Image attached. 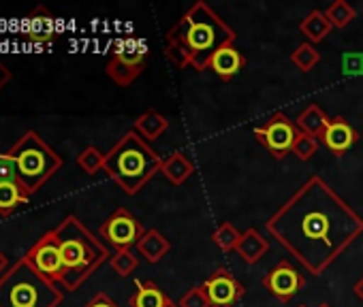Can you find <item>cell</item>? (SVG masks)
<instances>
[{"label": "cell", "mask_w": 363, "mask_h": 307, "mask_svg": "<svg viewBox=\"0 0 363 307\" xmlns=\"http://www.w3.org/2000/svg\"><path fill=\"white\" fill-rule=\"evenodd\" d=\"M265 228L306 271L323 275L363 235V218L323 178L312 175Z\"/></svg>", "instance_id": "1"}, {"label": "cell", "mask_w": 363, "mask_h": 307, "mask_svg": "<svg viewBox=\"0 0 363 307\" xmlns=\"http://www.w3.org/2000/svg\"><path fill=\"white\" fill-rule=\"evenodd\" d=\"M167 39L184 43L193 52V69L206 71L218 50L233 45L235 33L208 3H195L167 33Z\"/></svg>", "instance_id": "2"}, {"label": "cell", "mask_w": 363, "mask_h": 307, "mask_svg": "<svg viewBox=\"0 0 363 307\" xmlns=\"http://www.w3.org/2000/svg\"><path fill=\"white\" fill-rule=\"evenodd\" d=\"M56 237L62 254V279L60 288L77 290L105 260L111 258L109 250L96 239L77 216H67L56 228Z\"/></svg>", "instance_id": "3"}, {"label": "cell", "mask_w": 363, "mask_h": 307, "mask_svg": "<svg viewBox=\"0 0 363 307\" xmlns=\"http://www.w3.org/2000/svg\"><path fill=\"white\" fill-rule=\"evenodd\" d=\"M158 154L135 130H128L107 154L103 171L126 192L137 195L162 167Z\"/></svg>", "instance_id": "4"}, {"label": "cell", "mask_w": 363, "mask_h": 307, "mask_svg": "<svg viewBox=\"0 0 363 307\" xmlns=\"http://www.w3.org/2000/svg\"><path fill=\"white\" fill-rule=\"evenodd\" d=\"M62 288L37 273L24 258L0 275V307H58Z\"/></svg>", "instance_id": "5"}, {"label": "cell", "mask_w": 363, "mask_h": 307, "mask_svg": "<svg viewBox=\"0 0 363 307\" xmlns=\"http://www.w3.org/2000/svg\"><path fill=\"white\" fill-rule=\"evenodd\" d=\"M9 154L18 165L20 182L30 197L39 192L45 182H50L62 167V158L35 130L24 132V137L9 149Z\"/></svg>", "instance_id": "6"}, {"label": "cell", "mask_w": 363, "mask_h": 307, "mask_svg": "<svg viewBox=\"0 0 363 307\" xmlns=\"http://www.w3.org/2000/svg\"><path fill=\"white\" fill-rule=\"evenodd\" d=\"M37 273H41L45 279L60 286L62 279V254L60 243L56 237V231H48L43 237L37 239V243L22 256Z\"/></svg>", "instance_id": "7"}, {"label": "cell", "mask_w": 363, "mask_h": 307, "mask_svg": "<svg viewBox=\"0 0 363 307\" xmlns=\"http://www.w3.org/2000/svg\"><path fill=\"white\" fill-rule=\"evenodd\" d=\"M143 233L145 231L141 222L124 207L116 209L99 228L101 239H105L116 250H130V245H137Z\"/></svg>", "instance_id": "8"}, {"label": "cell", "mask_w": 363, "mask_h": 307, "mask_svg": "<svg viewBox=\"0 0 363 307\" xmlns=\"http://www.w3.org/2000/svg\"><path fill=\"white\" fill-rule=\"evenodd\" d=\"M255 137L272 151L274 158L282 161L286 154H291L293 143L299 137V130L284 113H274L265 126L255 130Z\"/></svg>", "instance_id": "9"}, {"label": "cell", "mask_w": 363, "mask_h": 307, "mask_svg": "<svg viewBox=\"0 0 363 307\" xmlns=\"http://www.w3.org/2000/svg\"><path fill=\"white\" fill-rule=\"evenodd\" d=\"M143 60H145V47L139 45L137 41H126L120 52L113 54V58L107 62V77L122 86L128 88L143 71Z\"/></svg>", "instance_id": "10"}, {"label": "cell", "mask_w": 363, "mask_h": 307, "mask_svg": "<svg viewBox=\"0 0 363 307\" xmlns=\"http://www.w3.org/2000/svg\"><path fill=\"white\" fill-rule=\"evenodd\" d=\"M261 282H263L265 290L282 303L291 301L306 284L303 275L289 260H280L269 273H265V277Z\"/></svg>", "instance_id": "11"}, {"label": "cell", "mask_w": 363, "mask_h": 307, "mask_svg": "<svg viewBox=\"0 0 363 307\" xmlns=\"http://www.w3.org/2000/svg\"><path fill=\"white\" fill-rule=\"evenodd\" d=\"M203 288L212 307H233L246 294V286L238 282L227 269H218L216 273H212L203 282Z\"/></svg>", "instance_id": "12"}, {"label": "cell", "mask_w": 363, "mask_h": 307, "mask_svg": "<svg viewBox=\"0 0 363 307\" xmlns=\"http://www.w3.org/2000/svg\"><path fill=\"white\" fill-rule=\"evenodd\" d=\"M26 37L30 43L35 45H45L52 43L58 35H56V18L52 16L50 9L45 7H37L30 18H28V30Z\"/></svg>", "instance_id": "13"}, {"label": "cell", "mask_w": 363, "mask_h": 307, "mask_svg": "<svg viewBox=\"0 0 363 307\" xmlns=\"http://www.w3.org/2000/svg\"><path fill=\"white\" fill-rule=\"evenodd\" d=\"M320 141L331 154H337L340 156V154H344L346 149L352 147V143L357 141V132L352 130V126L346 120L335 117V120H331V124L325 130V134L320 137Z\"/></svg>", "instance_id": "14"}, {"label": "cell", "mask_w": 363, "mask_h": 307, "mask_svg": "<svg viewBox=\"0 0 363 307\" xmlns=\"http://www.w3.org/2000/svg\"><path fill=\"white\" fill-rule=\"evenodd\" d=\"M269 252V241L257 231L248 228L242 233V239L235 248V254L246 262V265H257L265 254Z\"/></svg>", "instance_id": "15"}, {"label": "cell", "mask_w": 363, "mask_h": 307, "mask_svg": "<svg viewBox=\"0 0 363 307\" xmlns=\"http://www.w3.org/2000/svg\"><path fill=\"white\" fill-rule=\"evenodd\" d=\"M160 173H162L173 186H182V184H186V182L195 175V165L189 161L186 154L175 151V154H171L169 158L162 161Z\"/></svg>", "instance_id": "16"}, {"label": "cell", "mask_w": 363, "mask_h": 307, "mask_svg": "<svg viewBox=\"0 0 363 307\" xmlns=\"http://www.w3.org/2000/svg\"><path fill=\"white\" fill-rule=\"evenodd\" d=\"M244 64H246V58L242 56L240 50H235V47L231 45V47H223V50H218V52L214 54V58H212V62H210V69H212L218 77L231 79V77H235V75L244 69Z\"/></svg>", "instance_id": "17"}, {"label": "cell", "mask_w": 363, "mask_h": 307, "mask_svg": "<svg viewBox=\"0 0 363 307\" xmlns=\"http://www.w3.org/2000/svg\"><path fill=\"white\" fill-rule=\"evenodd\" d=\"M329 124H331V120L323 113V109L316 103H310L295 120L297 130L303 134H310L314 139H320L325 134V130L329 128Z\"/></svg>", "instance_id": "18"}, {"label": "cell", "mask_w": 363, "mask_h": 307, "mask_svg": "<svg viewBox=\"0 0 363 307\" xmlns=\"http://www.w3.org/2000/svg\"><path fill=\"white\" fill-rule=\"evenodd\" d=\"M137 252L147 260V262H158V260H162L164 256H167V252L171 250V243H169V239L160 233V231H156V228H150V231H145L143 235H141V239L137 241Z\"/></svg>", "instance_id": "19"}, {"label": "cell", "mask_w": 363, "mask_h": 307, "mask_svg": "<svg viewBox=\"0 0 363 307\" xmlns=\"http://www.w3.org/2000/svg\"><path fill=\"white\" fill-rule=\"evenodd\" d=\"M331 28H333V26L329 24L325 11H318V9L310 11V13L299 22V33L308 39L310 45H316V43L325 41V39L331 35Z\"/></svg>", "instance_id": "20"}, {"label": "cell", "mask_w": 363, "mask_h": 307, "mask_svg": "<svg viewBox=\"0 0 363 307\" xmlns=\"http://www.w3.org/2000/svg\"><path fill=\"white\" fill-rule=\"evenodd\" d=\"M30 195L20 182H3L0 184V216H11L18 207L28 205Z\"/></svg>", "instance_id": "21"}, {"label": "cell", "mask_w": 363, "mask_h": 307, "mask_svg": "<svg viewBox=\"0 0 363 307\" xmlns=\"http://www.w3.org/2000/svg\"><path fill=\"white\" fill-rule=\"evenodd\" d=\"M167 128H169V120H167L162 113H158V111H145V113H141V115L135 120V124H133V130H135L139 137H143L145 141L158 139Z\"/></svg>", "instance_id": "22"}, {"label": "cell", "mask_w": 363, "mask_h": 307, "mask_svg": "<svg viewBox=\"0 0 363 307\" xmlns=\"http://www.w3.org/2000/svg\"><path fill=\"white\" fill-rule=\"evenodd\" d=\"M167 294L154 282H137V290L128 299L130 307H164Z\"/></svg>", "instance_id": "23"}, {"label": "cell", "mask_w": 363, "mask_h": 307, "mask_svg": "<svg viewBox=\"0 0 363 307\" xmlns=\"http://www.w3.org/2000/svg\"><path fill=\"white\" fill-rule=\"evenodd\" d=\"M164 56L167 60L177 69H189L193 66V52L177 39H167L164 43Z\"/></svg>", "instance_id": "24"}, {"label": "cell", "mask_w": 363, "mask_h": 307, "mask_svg": "<svg viewBox=\"0 0 363 307\" xmlns=\"http://www.w3.org/2000/svg\"><path fill=\"white\" fill-rule=\"evenodd\" d=\"M77 167H79L84 173L94 175V173L103 171V167H105V154H103L99 147L88 145L86 149L79 151V156H77Z\"/></svg>", "instance_id": "25"}, {"label": "cell", "mask_w": 363, "mask_h": 307, "mask_svg": "<svg viewBox=\"0 0 363 307\" xmlns=\"http://www.w3.org/2000/svg\"><path fill=\"white\" fill-rule=\"evenodd\" d=\"M291 62H293L301 73H310V71L320 62V54L316 52L314 45L301 43V45H297V50L291 54Z\"/></svg>", "instance_id": "26"}, {"label": "cell", "mask_w": 363, "mask_h": 307, "mask_svg": "<svg viewBox=\"0 0 363 307\" xmlns=\"http://www.w3.org/2000/svg\"><path fill=\"white\" fill-rule=\"evenodd\" d=\"M325 16H327L329 24H331L333 28H346V26L354 20L357 13H354V9H352L348 3H344V0H335V3H331V5L327 7Z\"/></svg>", "instance_id": "27"}, {"label": "cell", "mask_w": 363, "mask_h": 307, "mask_svg": "<svg viewBox=\"0 0 363 307\" xmlns=\"http://www.w3.org/2000/svg\"><path fill=\"white\" fill-rule=\"evenodd\" d=\"M240 239H242V233H240L231 222H223V224L212 233V241H214L223 252L235 250L238 243H240Z\"/></svg>", "instance_id": "28"}, {"label": "cell", "mask_w": 363, "mask_h": 307, "mask_svg": "<svg viewBox=\"0 0 363 307\" xmlns=\"http://www.w3.org/2000/svg\"><path fill=\"white\" fill-rule=\"evenodd\" d=\"M109 265L120 277H128L139 267V258L130 250H116V254H111L109 258Z\"/></svg>", "instance_id": "29"}, {"label": "cell", "mask_w": 363, "mask_h": 307, "mask_svg": "<svg viewBox=\"0 0 363 307\" xmlns=\"http://www.w3.org/2000/svg\"><path fill=\"white\" fill-rule=\"evenodd\" d=\"M316 151H318V139H314V137H310V134L299 132V137L295 139L293 149H291L293 156H297L299 161H310Z\"/></svg>", "instance_id": "30"}, {"label": "cell", "mask_w": 363, "mask_h": 307, "mask_svg": "<svg viewBox=\"0 0 363 307\" xmlns=\"http://www.w3.org/2000/svg\"><path fill=\"white\" fill-rule=\"evenodd\" d=\"M177 303H179V307H212L210 305V299H208V292H206L203 286L191 288L186 294H182V299Z\"/></svg>", "instance_id": "31"}, {"label": "cell", "mask_w": 363, "mask_h": 307, "mask_svg": "<svg viewBox=\"0 0 363 307\" xmlns=\"http://www.w3.org/2000/svg\"><path fill=\"white\" fill-rule=\"evenodd\" d=\"M3 182H20V173H18V165L11 158L9 151L0 154V184ZM22 184V182H20Z\"/></svg>", "instance_id": "32"}, {"label": "cell", "mask_w": 363, "mask_h": 307, "mask_svg": "<svg viewBox=\"0 0 363 307\" xmlns=\"http://www.w3.org/2000/svg\"><path fill=\"white\" fill-rule=\"evenodd\" d=\"M342 73L344 75H359L363 73V54L350 52L342 56Z\"/></svg>", "instance_id": "33"}, {"label": "cell", "mask_w": 363, "mask_h": 307, "mask_svg": "<svg viewBox=\"0 0 363 307\" xmlns=\"http://www.w3.org/2000/svg\"><path fill=\"white\" fill-rule=\"evenodd\" d=\"M84 307H120L109 294H105V292H99V294H94Z\"/></svg>", "instance_id": "34"}, {"label": "cell", "mask_w": 363, "mask_h": 307, "mask_svg": "<svg viewBox=\"0 0 363 307\" xmlns=\"http://www.w3.org/2000/svg\"><path fill=\"white\" fill-rule=\"evenodd\" d=\"M13 79V73H11V69L5 64V62H0V90H3L9 81Z\"/></svg>", "instance_id": "35"}, {"label": "cell", "mask_w": 363, "mask_h": 307, "mask_svg": "<svg viewBox=\"0 0 363 307\" xmlns=\"http://www.w3.org/2000/svg\"><path fill=\"white\" fill-rule=\"evenodd\" d=\"M354 294H357V299L363 303V277L354 284Z\"/></svg>", "instance_id": "36"}, {"label": "cell", "mask_w": 363, "mask_h": 307, "mask_svg": "<svg viewBox=\"0 0 363 307\" xmlns=\"http://www.w3.org/2000/svg\"><path fill=\"white\" fill-rule=\"evenodd\" d=\"M7 269H9V260H7V256L3 252H0V275H3Z\"/></svg>", "instance_id": "37"}, {"label": "cell", "mask_w": 363, "mask_h": 307, "mask_svg": "<svg viewBox=\"0 0 363 307\" xmlns=\"http://www.w3.org/2000/svg\"><path fill=\"white\" fill-rule=\"evenodd\" d=\"M164 307H179V303H175L173 299H167V303H164Z\"/></svg>", "instance_id": "38"}, {"label": "cell", "mask_w": 363, "mask_h": 307, "mask_svg": "<svg viewBox=\"0 0 363 307\" xmlns=\"http://www.w3.org/2000/svg\"><path fill=\"white\" fill-rule=\"evenodd\" d=\"M318 307H331V305H327V303H323V305H318Z\"/></svg>", "instance_id": "39"}, {"label": "cell", "mask_w": 363, "mask_h": 307, "mask_svg": "<svg viewBox=\"0 0 363 307\" xmlns=\"http://www.w3.org/2000/svg\"><path fill=\"white\" fill-rule=\"evenodd\" d=\"M299 307H306V305H299Z\"/></svg>", "instance_id": "40"}]
</instances>
